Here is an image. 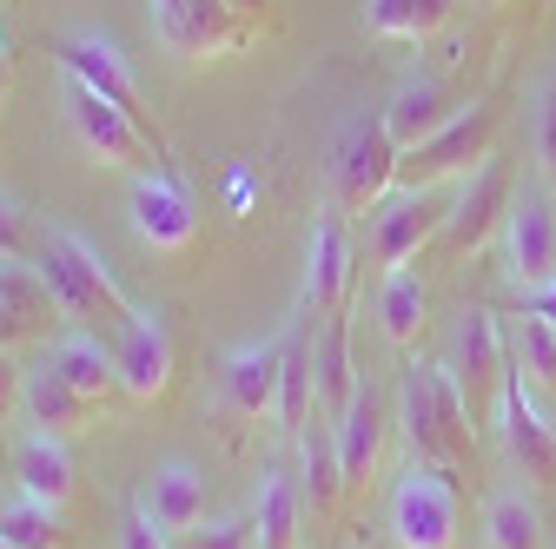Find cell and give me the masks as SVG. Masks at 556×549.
I'll return each mask as SVG.
<instances>
[{
	"label": "cell",
	"instance_id": "cell-1",
	"mask_svg": "<svg viewBox=\"0 0 556 549\" xmlns=\"http://www.w3.org/2000/svg\"><path fill=\"white\" fill-rule=\"evenodd\" d=\"M34 265H40V279H47V292H53V305H60L66 324L119 331V324L132 318V298H126V285L113 279V265H106L74 226H47Z\"/></svg>",
	"mask_w": 556,
	"mask_h": 549
},
{
	"label": "cell",
	"instance_id": "cell-2",
	"mask_svg": "<svg viewBox=\"0 0 556 549\" xmlns=\"http://www.w3.org/2000/svg\"><path fill=\"white\" fill-rule=\"evenodd\" d=\"M397 424H404V444L417 463H444L457 470L470 457V404L457 391V378L444 365H404V384H397Z\"/></svg>",
	"mask_w": 556,
	"mask_h": 549
},
{
	"label": "cell",
	"instance_id": "cell-3",
	"mask_svg": "<svg viewBox=\"0 0 556 549\" xmlns=\"http://www.w3.org/2000/svg\"><path fill=\"white\" fill-rule=\"evenodd\" d=\"M464 529V484L444 463H417L397 476L391 490V542L397 549H457Z\"/></svg>",
	"mask_w": 556,
	"mask_h": 549
},
{
	"label": "cell",
	"instance_id": "cell-4",
	"mask_svg": "<svg viewBox=\"0 0 556 549\" xmlns=\"http://www.w3.org/2000/svg\"><path fill=\"white\" fill-rule=\"evenodd\" d=\"M60 106H66V132L80 140V153H87V159H100V166H119V173H153V166L166 159V146L153 140L147 126H139V119H126L113 100L87 93L80 80H66Z\"/></svg>",
	"mask_w": 556,
	"mask_h": 549
},
{
	"label": "cell",
	"instance_id": "cell-5",
	"mask_svg": "<svg viewBox=\"0 0 556 549\" xmlns=\"http://www.w3.org/2000/svg\"><path fill=\"white\" fill-rule=\"evenodd\" d=\"M497 126H504V106H497V100L464 106L444 132H431L425 146H410V153L397 159V186L425 192V186H444V179L477 173L483 159H491V146H497Z\"/></svg>",
	"mask_w": 556,
	"mask_h": 549
},
{
	"label": "cell",
	"instance_id": "cell-6",
	"mask_svg": "<svg viewBox=\"0 0 556 549\" xmlns=\"http://www.w3.org/2000/svg\"><path fill=\"white\" fill-rule=\"evenodd\" d=\"M444 371L457 378V391H464V404H470V418H491V424H497V404H504V384H510L517 358H510V345H504V331H497V311H491V305H470V311L457 318V337H451Z\"/></svg>",
	"mask_w": 556,
	"mask_h": 549
},
{
	"label": "cell",
	"instance_id": "cell-7",
	"mask_svg": "<svg viewBox=\"0 0 556 549\" xmlns=\"http://www.w3.org/2000/svg\"><path fill=\"white\" fill-rule=\"evenodd\" d=\"M147 27L179 60H219V53L252 47L258 34L232 0H147Z\"/></svg>",
	"mask_w": 556,
	"mask_h": 549
},
{
	"label": "cell",
	"instance_id": "cell-8",
	"mask_svg": "<svg viewBox=\"0 0 556 549\" xmlns=\"http://www.w3.org/2000/svg\"><path fill=\"white\" fill-rule=\"evenodd\" d=\"M397 159L404 146L384 132V119H352L331 146V205L338 213H365L397 186Z\"/></svg>",
	"mask_w": 556,
	"mask_h": 549
},
{
	"label": "cell",
	"instance_id": "cell-9",
	"mask_svg": "<svg viewBox=\"0 0 556 549\" xmlns=\"http://www.w3.org/2000/svg\"><path fill=\"white\" fill-rule=\"evenodd\" d=\"M53 60H60V74H66V80H80L87 93L113 100V106H119L126 119H139V126H147L153 140L166 146V132H160V119H153L147 93H139V80H132V66H126V53H119L113 40H100V34H60Z\"/></svg>",
	"mask_w": 556,
	"mask_h": 549
},
{
	"label": "cell",
	"instance_id": "cell-10",
	"mask_svg": "<svg viewBox=\"0 0 556 549\" xmlns=\"http://www.w3.org/2000/svg\"><path fill=\"white\" fill-rule=\"evenodd\" d=\"M444 219H451V199H438V186H425V192L397 186L391 199H378L371 205V252H378V265L404 271L431 239H444Z\"/></svg>",
	"mask_w": 556,
	"mask_h": 549
},
{
	"label": "cell",
	"instance_id": "cell-11",
	"mask_svg": "<svg viewBox=\"0 0 556 549\" xmlns=\"http://www.w3.org/2000/svg\"><path fill=\"white\" fill-rule=\"evenodd\" d=\"M504 279L517 292H536L543 279H556V199L543 186H523L504 213Z\"/></svg>",
	"mask_w": 556,
	"mask_h": 549
},
{
	"label": "cell",
	"instance_id": "cell-12",
	"mask_svg": "<svg viewBox=\"0 0 556 549\" xmlns=\"http://www.w3.org/2000/svg\"><path fill=\"white\" fill-rule=\"evenodd\" d=\"M352 305V232H344V213L325 205L312 219V239H305V292H299V311L312 324H331Z\"/></svg>",
	"mask_w": 556,
	"mask_h": 549
},
{
	"label": "cell",
	"instance_id": "cell-13",
	"mask_svg": "<svg viewBox=\"0 0 556 549\" xmlns=\"http://www.w3.org/2000/svg\"><path fill=\"white\" fill-rule=\"evenodd\" d=\"M510 199H517V186H510V166L491 153L477 173H464V186H457V199H451V219H444V252L451 258H470V252H483L491 245V232H504V213H510Z\"/></svg>",
	"mask_w": 556,
	"mask_h": 549
},
{
	"label": "cell",
	"instance_id": "cell-14",
	"mask_svg": "<svg viewBox=\"0 0 556 549\" xmlns=\"http://www.w3.org/2000/svg\"><path fill=\"white\" fill-rule=\"evenodd\" d=\"M126 219H132V239L153 245V252H186L199 239V213H192V199L179 192V179L166 166L132 173V186H126Z\"/></svg>",
	"mask_w": 556,
	"mask_h": 549
},
{
	"label": "cell",
	"instance_id": "cell-15",
	"mask_svg": "<svg viewBox=\"0 0 556 549\" xmlns=\"http://www.w3.org/2000/svg\"><path fill=\"white\" fill-rule=\"evenodd\" d=\"M497 444H504V457L523 470V484H556V424L543 418V404H536V391L523 384V371H510V384H504Z\"/></svg>",
	"mask_w": 556,
	"mask_h": 549
},
{
	"label": "cell",
	"instance_id": "cell-16",
	"mask_svg": "<svg viewBox=\"0 0 556 549\" xmlns=\"http://www.w3.org/2000/svg\"><path fill=\"white\" fill-rule=\"evenodd\" d=\"M113 358H119V391L126 397H160L173 384V331L160 305H132V318L113 331Z\"/></svg>",
	"mask_w": 556,
	"mask_h": 549
},
{
	"label": "cell",
	"instance_id": "cell-17",
	"mask_svg": "<svg viewBox=\"0 0 556 549\" xmlns=\"http://www.w3.org/2000/svg\"><path fill=\"white\" fill-rule=\"evenodd\" d=\"M132 510L147 516L160 536H186L192 523H205V470H192L186 457H173V463L147 470V484H139Z\"/></svg>",
	"mask_w": 556,
	"mask_h": 549
},
{
	"label": "cell",
	"instance_id": "cell-18",
	"mask_svg": "<svg viewBox=\"0 0 556 549\" xmlns=\"http://www.w3.org/2000/svg\"><path fill=\"white\" fill-rule=\"evenodd\" d=\"M464 106L451 100V87L438 80V74H404L397 87H391V100H384V132H391V140L410 153V146H425L431 140V132H444L451 119H457Z\"/></svg>",
	"mask_w": 556,
	"mask_h": 549
},
{
	"label": "cell",
	"instance_id": "cell-19",
	"mask_svg": "<svg viewBox=\"0 0 556 549\" xmlns=\"http://www.w3.org/2000/svg\"><path fill=\"white\" fill-rule=\"evenodd\" d=\"M278 371H286V331L226 352V404L239 418H278Z\"/></svg>",
	"mask_w": 556,
	"mask_h": 549
},
{
	"label": "cell",
	"instance_id": "cell-20",
	"mask_svg": "<svg viewBox=\"0 0 556 549\" xmlns=\"http://www.w3.org/2000/svg\"><path fill=\"white\" fill-rule=\"evenodd\" d=\"M384 431H391L384 397H378L371 384H358V397L344 404V418L331 424V437H338V463H344V484H352V490H365L371 476H378V463H384Z\"/></svg>",
	"mask_w": 556,
	"mask_h": 549
},
{
	"label": "cell",
	"instance_id": "cell-21",
	"mask_svg": "<svg viewBox=\"0 0 556 549\" xmlns=\"http://www.w3.org/2000/svg\"><path fill=\"white\" fill-rule=\"evenodd\" d=\"M47 365L74 384L80 397H93V404H106L119 391V358H113V345H100V331H87V324L53 331L47 337Z\"/></svg>",
	"mask_w": 556,
	"mask_h": 549
},
{
	"label": "cell",
	"instance_id": "cell-22",
	"mask_svg": "<svg viewBox=\"0 0 556 549\" xmlns=\"http://www.w3.org/2000/svg\"><path fill=\"white\" fill-rule=\"evenodd\" d=\"M93 397H80L74 384H66L47 358L27 371V391H21V418H27V431H47V437H74V431H87V418H93Z\"/></svg>",
	"mask_w": 556,
	"mask_h": 549
},
{
	"label": "cell",
	"instance_id": "cell-23",
	"mask_svg": "<svg viewBox=\"0 0 556 549\" xmlns=\"http://www.w3.org/2000/svg\"><path fill=\"white\" fill-rule=\"evenodd\" d=\"M14 484L53 510H66L74 497V457H66V437H47V431H21L14 444Z\"/></svg>",
	"mask_w": 556,
	"mask_h": 549
},
{
	"label": "cell",
	"instance_id": "cell-24",
	"mask_svg": "<svg viewBox=\"0 0 556 549\" xmlns=\"http://www.w3.org/2000/svg\"><path fill=\"white\" fill-rule=\"evenodd\" d=\"M299 516H305V490L292 470H265L258 503H252V549H292L299 542Z\"/></svg>",
	"mask_w": 556,
	"mask_h": 549
},
{
	"label": "cell",
	"instance_id": "cell-25",
	"mask_svg": "<svg viewBox=\"0 0 556 549\" xmlns=\"http://www.w3.org/2000/svg\"><path fill=\"white\" fill-rule=\"evenodd\" d=\"M358 371H352V324L331 318L318 324V424H338L344 418V404L358 397Z\"/></svg>",
	"mask_w": 556,
	"mask_h": 549
},
{
	"label": "cell",
	"instance_id": "cell-26",
	"mask_svg": "<svg viewBox=\"0 0 556 549\" xmlns=\"http://www.w3.org/2000/svg\"><path fill=\"white\" fill-rule=\"evenodd\" d=\"M299 490H305V510L312 516H331L338 510V497L352 490L344 484V463H338V437H331V424H305L299 431Z\"/></svg>",
	"mask_w": 556,
	"mask_h": 549
},
{
	"label": "cell",
	"instance_id": "cell-27",
	"mask_svg": "<svg viewBox=\"0 0 556 549\" xmlns=\"http://www.w3.org/2000/svg\"><path fill=\"white\" fill-rule=\"evenodd\" d=\"M483 542H491V549H549V529H543L536 497L497 490L491 503H483Z\"/></svg>",
	"mask_w": 556,
	"mask_h": 549
},
{
	"label": "cell",
	"instance_id": "cell-28",
	"mask_svg": "<svg viewBox=\"0 0 556 549\" xmlns=\"http://www.w3.org/2000/svg\"><path fill=\"white\" fill-rule=\"evenodd\" d=\"M425 311H431L425 279H417L410 265H404V271H384V292H378V331L391 337L397 352L417 345V331H425Z\"/></svg>",
	"mask_w": 556,
	"mask_h": 549
},
{
	"label": "cell",
	"instance_id": "cell-29",
	"mask_svg": "<svg viewBox=\"0 0 556 549\" xmlns=\"http://www.w3.org/2000/svg\"><path fill=\"white\" fill-rule=\"evenodd\" d=\"M0 536H8L14 549H74V529H66V516L27 490H14L8 503H0Z\"/></svg>",
	"mask_w": 556,
	"mask_h": 549
},
{
	"label": "cell",
	"instance_id": "cell-30",
	"mask_svg": "<svg viewBox=\"0 0 556 549\" xmlns=\"http://www.w3.org/2000/svg\"><path fill=\"white\" fill-rule=\"evenodd\" d=\"M444 21H451V0H371L365 8V27L378 40H404V47L431 40Z\"/></svg>",
	"mask_w": 556,
	"mask_h": 549
},
{
	"label": "cell",
	"instance_id": "cell-31",
	"mask_svg": "<svg viewBox=\"0 0 556 549\" xmlns=\"http://www.w3.org/2000/svg\"><path fill=\"white\" fill-rule=\"evenodd\" d=\"M0 298H8L34 331H47L60 318V305H53V292H47V279H40L34 258H0Z\"/></svg>",
	"mask_w": 556,
	"mask_h": 549
},
{
	"label": "cell",
	"instance_id": "cell-32",
	"mask_svg": "<svg viewBox=\"0 0 556 549\" xmlns=\"http://www.w3.org/2000/svg\"><path fill=\"white\" fill-rule=\"evenodd\" d=\"M517 318H523V311H517ZM510 358H517V371H523L530 391H556V324L523 318L517 337H510Z\"/></svg>",
	"mask_w": 556,
	"mask_h": 549
},
{
	"label": "cell",
	"instance_id": "cell-33",
	"mask_svg": "<svg viewBox=\"0 0 556 549\" xmlns=\"http://www.w3.org/2000/svg\"><path fill=\"white\" fill-rule=\"evenodd\" d=\"M173 549H252V523H239V516L192 523L186 536H173Z\"/></svg>",
	"mask_w": 556,
	"mask_h": 549
},
{
	"label": "cell",
	"instance_id": "cell-34",
	"mask_svg": "<svg viewBox=\"0 0 556 549\" xmlns=\"http://www.w3.org/2000/svg\"><path fill=\"white\" fill-rule=\"evenodd\" d=\"M40 252V232L27 219L21 199H0V258H34Z\"/></svg>",
	"mask_w": 556,
	"mask_h": 549
},
{
	"label": "cell",
	"instance_id": "cell-35",
	"mask_svg": "<svg viewBox=\"0 0 556 549\" xmlns=\"http://www.w3.org/2000/svg\"><path fill=\"white\" fill-rule=\"evenodd\" d=\"M21 391H27L21 358H14V352H0V431H8V424L21 418Z\"/></svg>",
	"mask_w": 556,
	"mask_h": 549
},
{
	"label": "cell",
	"instance_id": "cell-36",
	"mask_svg": "<svg viewBox=\"0 0 556 549\" xmlns=\"http://www.w3.org/2000/svg\"><path fill=\"white\" fill-rule=\"evenodd\" d=\"M119 549H173V536H160L139 510H126V523H119Z\"/></svg>",
	"mask_w": 556,
	"mask_h": 549
},
{
	"label": "cell",
	"instance_id": "cell-37",
	"mask_svg": "<svg viewBox=\"0 0 556 549\" xmlns=\"http://www.w3.org/2000/svg\"><path fill=\"white\" fill-rule=\"evenodd\" d=\"M536 146H543V166L556 173V87H549L543 106H536Z\"/></svg>",
	"mask_w": 556,
	"mask_h": 549
},
{
	"label": "cell",
	"instance_id": "cell-38",
	"mask_svg": "<svg viewBox=\"0 0 556 549\" xmlns=\"http://www.w3.org/2000/svg\"><path fill=\"white\" fill-rule=\"evenodd\" d=\"M517 311H523V318H543V324H556V279H543L536 292H517Z\"/></svg>",
	"mask_w": 556,
	"mask_h": 549
},
{
	"label": "cell",
	"instance_id": "cell-39",
	"mask_svg": "<svg viewBox=\"0 0 556 549\" xmlns=\"http://www.w3.org/2000/svg\"><path fill=\"white\" fill-rule=\"evenodd\" d=\"M21 337H34V324H27V318H21V311L8 305V298H0V352H14Z\"/></svg>",
	"mask_w": 556,
	"mask_h": 549
},
{
	"label": "cell",
	"instance_id": "cell-40",
	"mask_svg": "<svg viewBox=\"0 0 556 549\" xmlns=\"http://www.w3.org/2000/svg\"><path fill=\"white\" fill-rule=\"evenodd\" d=\"M232 8H239L252 27H278V0H232Z\"/></svg>",
	"mask_w": 556,
	"mask_h": 549
},
{
	"label": "cell",
	"instance_id": "cell-41",
	"mask_svg": "<svg viewBox=\"0 0 556 549\" xmlns=\"http://www.w3.org/2000/svg\"><path fill=\"white\" fill-rule=\"evenodd\" d=\"M8 74H14V60H8V34H0V93H8Z\"/></svg>",
	"mask_w": 556,
	"mask_h": 549
},
{
	"label": "cell",
	"instance_id": "cell-42",
	"mask_svg": "<svg viewBox=\"0 0 556 549\" xmlns=\"http://www.w3.org/2000/svg\"><path fill=\"white\" fill-rule=\"evenodd\" d=\"M0 549H14V542H8V536H0Z\"/></svg>",
	"mask_w": 556,
	"mask_h": 549
},
{
	"label": "cell",
	"instance_id": "cell-43",
	"mask_svg": "<svg viewBox=\"0 0 556 549\" xmlns=\"http://www.w3.org/2000/svg\"><path fill=\"white\" fill-rule=\"evenodd\" d=\"M491 8H497V0H491Z\"/></svg>",
	"mask_w": 556,
	"mask_h": 549
}]
</instances>
